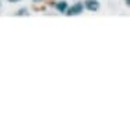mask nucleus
Here are the masks:
<instances>
[{
  "label": "nucleus",
  "instance_id": "4",
  "mask_svg": "<svg viewBox=\"0 0 130 130\" xmlns=\"http://www.w3.org/2000/svg\"><path fill=\"white\" fill-rule=\"evenodd\" d=\"M27 15L28 14V11H27V9H23V10H18V13H17V15Z\"/></svg>",
  "mask_w": 130,
  "mask_h": 130
},
{
  "label": "nucleus",
  "instance_id": "1",
  "mask_svg": "<svg viewBox=\"0 0 130 130\" xmlns=\"http://www.w3.org/2000/svg\"><path fill=\"white\" fill-rule=\"evenodd\" d=\"M83 10H84V6H83L81 3H76L71 7H69L67 11H66V14L67 15H77V14H81Z\"/></svg>",
  "mask_w": 130,
  "mask_h": 130
},
{
  "label": "nucleus",
  "instance_id": "2",
  "mask_svg": "<svg viewBox=\"0 0 130 130\" xmlns=\"http://www.w3.org/2000/svg\"><path fill=\"white\" fill-rule=\"evenodd\" d=\"M85 7L88 9V11H98L99 10L98 0H87L85 2Z\"/></svg>",
  "mask_w": 130,
  "mask_h": 130
},
{
  "label": "nucleus",
  "instance_id": "6",
  "mask_svg": "<svg viewBox=\"0 0 130 130\" xmlns=\"http://www.w3.org/2000/svg\"><path fill=\"white\" fill-rule=\"evenodd\" d=\"M126 4H127V6L130 7V0H126Z\"/></svg>",
  "mask_w": 130,
  "mask_h": 130
},
{
  "label": "nucleus",
  "instance_id": "5",
  "mask_svg": "<svg viewBox=\"0 0 130 130\" xmlns=\"http://www.w3.org/2000/svg\"><path fill=\"white\" fill-rule=\"evenodd\" d=\"M10 3H17V2H20V0H9Z\"/></svg>",
  "mask_w": 130,
  "mask_h": 130
},
{
  "label": "nucleus",
  "instance_id": "7",
  "mask_svg": "<svg viewBox=\"0 0 130 130\" xmlns=\"http://www.w3.org/2000/svg\"><path fill=\"white\" fill-rule=\"evenodd\" d=\"M32 2H35V3H39V2H42V0H32Z\"/></svg>",
  "mask_w": 130,
  "mask_h": 130
},
{
  "label": "nucleus",
  "instance_id": "3",
  "mask_svg": "<svg viewBox=\"0 0 130 130\" xmlns=\"http://www.w3.org/2000/svg\"><path fill=\"white\" fill-rule=\"evenodd\" d=\"M56 9H57L59 13H66L67 9H69V6H67L66 2H59V3H56Z\"/></svg>",
  "mask_w": 130,
  "mask_h": 130
}]
</instances>
